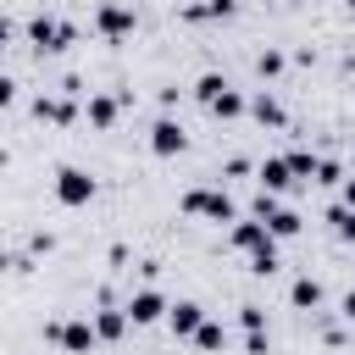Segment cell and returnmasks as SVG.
<instances>
[{"label":"cell","mask_w":355,"mask_h":355,"mask_svg":"<svg viewBox=\"0 0 355 355\" xmlns=\"http://www.w3.org/2000/svg\"><path fill=\"white\" fill-rule=\"evenodd\" d=\"M55 200H61V205H89V200H94V178H89L83 166H61V172H55Z\"/></svg>","instance_id":"cell-8"},{"label":"cell","mask_w":355,"mask_h":355,"mask_svg":"<svg viewBox=\"0 0 355 355\" xmlns=\"http://www.w3.org/2000/svg\"><path fill=\"white\" fill-rule=\"evenodd\" d=\"M255 72H261V78H277V72H283V50H261V55H255Z\"/></svg>","instance_id":"cell-21"},{"label":"cell","mask_w":355,"mask_h":355,"mask_svg":"<svg viewBox=\"0 0 355 355\" xmlns=\"http://www.w3.org/2000/svg\"><path fill=\"white\" fill-rule=\"evenodd\" d=\"M183 216H200V222H239V205H233V194L222 189V183H194V189H183Z\"/></svg>","instance_id":"cell-1"},{"label":"cell","mask_w":355,"mask_h":355,"mask_svg":"<svg viewBox=\"0 0 355 355\" xmlns=\"http://www.w3.org/2000/svg\"><path fill=\"white\" fill-rule=\"evenodd\" d=\"M94 327H100V338H122V333L133 327V322H128V305H111V300H105V305L94 311Z\"/></svg>","instance_id":"cell-15"},{"label":"cell","mask_w":355,"mask_h":355,"mask_svg":"<svg viewBox=\"0 0 355 355\" xmlns=\"http://www.w3.org/2000/svg\"><path fill=\"white\" fill-rule=\"evenodd\" d=\"M288 305H294V311H316V305H322V283H316L311 272L294 277V283H288Z\"/></svg>","instance_id":"cell-16"},{"label":"cell","mask_w":355,"mask_h":355,"mask_svg":"<svg viewBox=\"0 0 355 355\" xmlns=\"http://www.w3.org/2000/svg\"><path fill=\"white\" fill-rule=\"evenodd\" d=\"M344 6H349V11H355V0H344Z\"/></svg>","instance_id":"cell-27"},{"label":"cell","mask_w":355,"mask_h":355,"mask_svg":"<svg viewBox=\"0 0 355 355\" xmlns=\"http://www.w3.org/2000/svg\"><path fill=\"white\" fill-rule=\"evenodd\" d=\"M338 316H344V322H355V288H349V294L338 300Z\"/></svg>","instance_id":"cell-25"},{"label":"cell","mask_w":355,"mask_h":355,"mask_svg":"<svg viewBox=\"0 0 355 355\" xmlns=\"http://www.w3.org/2000/svg\"><path fill=\"white\" fill-rule=\"evenodd\" d=\"M166 327H172L178 338H194V333L205 327V305H200V300H172V311H166Z\"/></svg>","instance_id":"cell-11"},{"label":"cell","mask_w":355,"mask_h":355,"mask_svg":"<svg viewBox=\"0 0 355 355\" xmlns=\"http://www.w3.org/2000/svg\"><path fill=\"white\" fill-rule=\"evenodd\" d=\"M250 272H255V277H272V272H277V244L255 250V255H250Z\"/></svg>","instance_id":"cell-20"},{"label":"cell","mask_w":355,"mask_h":355,"mask_svg":"<svg viewBox=\"0 0 355 355\" xmlns=\"http://www.w3.org/2000/svg\"><path fill=\"white\" fill-rule=\"evenodd\" d=\"M44 338L61 344L67 355H94L100 327H94V316H67V322H44Z\"/></svg>","instance_id":"cell-3"},{"label":"cell","mask_w":355,"mask_h":355,"mask_svg":"<svg viewBox=\"0 0 355 355\" xmlns=\"http://www.w3.org/2000/svg\"><path fill=\"white\" fill-rule=\"evenodd\" d=\"M349 172L338 166V161H316V183H344Z\"/></svg>","instance_id":"cell-23"},{"label":"cell","mask_w":355,"mask_h":355,"mask_svg":"<svg viewBox=\"0 0 355 355\" xmlns=\"http://www.w3.org/2000/svg\"><path fill=\"white\" fill-rule=\"evenodd\" d=\"M122 105H133V89H116V94H89V100H83V116H89V128H111V122L122 116Z\"/></svg>","instance_id":"cell-7"},{"label":"cell","mask_w":355,"mask_h":355,"mask_svg":"<svg viewBox=\"0 0 355 355\" xmlns=\"http://www.w3.org/2000/svg\"><path fill=\"white\" fill-rule=\"evenodd\" d=\"M227 244L244 250V255H255V250H266V244H277V239H272V227H266L261 216H239V222L227 227Z\"/></svg>","instance_id":"cell-9"},{"label":"cell","mask_w":355,"mask_h":355,"mask_svg":"<svg viewBox=\"0 0 355 355\" xmlns=\"http://www.w3.org/2000/svg\"><path fill=\"white\" fill-rule=\"evenodd\" d=\"M139 28V17H133V6H122V0H100L94 6V33L105 39V44H116V39H128Z\"/></svg>","instance_id":"cell-4"},{"label":"cell","mask_w":355,"mask_h":355,"mask_svg":"<svg viewBox=\"0 0 355 355\" xmlns=\"http://www.w3.org/2000/svg\"><path fill=\"white\" fill-rule=\"evenodd\" d=\"M233 11H239V0H194V6H183L178 17H183V22H227Z\"/></svg>","instance_id":"cell-14"},{"label":"cell","mask_w":355,"mask_h":355,"mask_svg":"<svg viewBox=\"0 0 355 355\" xmlns=\"http://www.w3.org/2000/svg\"><path fill=\"white\" fill-rule=\"evenodd\" d=\"M194 344H200V349H205V355H222V349H227V327H222V322H211V316H205V327H200V333H194Z\"/></svg>","instance_id":"cell-18"},{"label":"cell","mask_w":355,"mask_h":355,"mask_svg":"<svg viewBox=\"0 0 355 355\" xmlns=\"http://www.w3.org/2000/svg\"><path fill=\"white\" fill-rule=\"evenodd\" d=\"M33 116L67 128V122H78V100H72V94H39V100H33Z\"/></svg>","instance_id":"cell-12"},{"label":"cell","mask_w":355,"mask_h":355,"mask_svg":"<svg viewBox=\"0 0 355 355\" xmlns=\"http://www.w3.org/2000/svg\"><path fill=\"white\" fill-rule=\"evenodd\" d=\"M222 89H233V83H227V78H222V72H200V83H194V100H200V105H205V111H211V105H216V94H222Z\"/></svg>","instance_id":"cell-17"},{"label":"cell","mask_w":355,"mask_h":355,"mask_svg":"<svg viewBox=\"0 0 355 355\" xmlns=\"http://www.w3.org/2000/svg\"><path fill=\"white\" fill-rule=\"evenodd\" d=\"M183 150H189V133H183V122H178V116H155V122H150V155L172 161V155H183Z\"/></svg>","instance_id":"cell-5"},{"label":"cell","mask_w":355,"mask_h":355,"mask_svg":"<svg viewBox=\"0 0 355 355\" xmlns=\"http://www.w3.org/2000/svg\"><path fill=\"white\" fill-rule=\"evenodd\" d=\"M338 200H344V205H355V172H349V178L338 183Z\"/></svg>","instance_id":"cell-26"},{"label":"cell","mask_w":355,"mask_h":355,"mask_svg":"<svg viewBox=\"0 0 355 355\" xmlns=\"http://www.w3.org/2000/svg\"><path fill=\"white\" fill-rule=\"evenodd\" d=\"M250 116H255L261 128H283V122H288V111H283V100H277L272 89H261V94H250Z\"/></svg>","instance_id":"cell-13"},{"label":"cell","mask_w":355,"mask_h":355,"mask_svg":"<svg viewBox=\"0 0 355 355\" xmlns=\"http://www.w3.org/2000/svg\"><path fill=\"white\" fill-rule=\"evenodd\" d=\"M327 222H333V233H338L344 244H355V205H344V200H338V205L327 211Z\"/></svg>","instance_id":"cell-19"},{"label":"cell","mask_w":355,"mask_h":355,"mask_svg":"<svg viewBox=\"0 0 355 355\" xmlns=\"http://www.w3.org/2000/svg\"><path fill=\"white\" fill-rule=\"evenodd\" d=\"M244 349L250 355H266V333H244Z\"/></svg>","instance_id":"cell-24"},{"label":"cell","mask_w":355,"mask_h":355,"mask_svg":"<svg viewBox=\"0 0 355 355\" xmlns=\"http://www.w3.org/2000/svg\"><path fill=\"white\" fill-rule=\"evenodd\" d=\"M300 178H294V166H288V155H266L261 166H255V189H266V194H288Z\"/></svg>","instance_id":"cell-10"},{"label":"cell","mask_w":355,"mask_h":355,"mask_svg":"<svg viewBox=\"0 0 355 355\" xmlns=\"http://www.w3.org/2000/svg\"><path fill=\"white\" fill-rule=\"evenodd\" d=\"M122 305H128V322H133V327H150V322H161V316L172 311V305L161 300V288H150V283H144V288H133Z\"/></svg>","instance_id":"cell-6"},{"label":"cell","mask_w":355,"mask_h":355,"mask_svg":"<svg viewBox=\"0 0 355 355\" xmlns=\"http://www.w3.org/2000/svg\"><path fill=\"white\" fill-rule=\"evenodd\" d=\"M239 322H244V333H266V311L261 305H239Z\"/></svg>","instance_id":"cell-22"},{"label":"cell","mask_w":355,"mask_h":355,"mask_svg":"<svg viewBox=\"0 0 355 355\" xmlns=\"http://www.w3.org/2000/svg\"><path fill=\"white\" fill-rule=\"evenodd\" d=\"M28 44H33L39 55L72 50V44H78V28H72L67 17H55V11H33V17H28Z\"/></svg>","instance_id":"cell-2"}]
</instances>
